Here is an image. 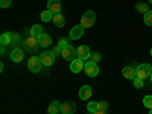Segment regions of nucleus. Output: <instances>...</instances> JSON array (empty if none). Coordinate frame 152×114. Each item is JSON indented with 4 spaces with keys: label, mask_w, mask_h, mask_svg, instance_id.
I'll return each mask as SVG.
<instances>
[{
    "label": "nucleus",
    "mask_w": 152,
    "mask_h": 114,
    "mask_svg": "<svg viewBox=\"0 0 152 114\" xmlns=\"http://www.w3.org/2000/svg\"><path fill=\"white\" fill-rule=\"evenodd\" d=\"M152 73V66L149 64V62H143V64H140L137 69H135V75H137V78H140V79H146L149 78Z\"/></svg>",
    "instance_id": "f257e3e1"
},
{
    "label": "nucleus",
    "mask_w": 152,
    "mask_h": 114,
    "mask_svg": "<svg viewBox=\"0 0 152 114\" xmlns=\"http://www.w3.org/2000/svg\"><path fill=\"white\" fill-rule=\"evenodd\" d=\"M94 21H96V14H94V11H87L85 14L82 15L79 24H81L84 29H88V28H91L93 24H94Z\"/></svg>",
    "instance_id": "f03ea898"
},
{
    "label": "nucleus",
    "mask_w": 152,
    "mask_h": 114,
    "mask_svg": "<svg viewBox=\"0 0 152 114\" xmlns=\"http://www.w3.org/2000/svg\"><path fill=\"white\" fill-rule=\"evenodd\" d=\"M23 46H24V50H28L31 53H35L38 47H40V41H38V38L35 37H28L26 40L23 41Z\"/></svg>",
    "instance_id": "7ed1b4c3"
},
{
    "label": "nucleus",
    "mask_w": 152,
    "mask_h": 114,
    "mask_svg": "<svg viewBox=\"0 0 152 114\" xmlns=\"http://www.w3.org/2000/svg\"><path fill=\"white\" fill-rule=\"evenodd\" d=\"M43 67V62H41V58L40 56H35L32 55L29 59H28V69L32 72V73H38Z\"/></svg>",
    "instance_id": "20e7f679"
},
{
    "label": "nucleus",
    "mask_w": 152,
    "mask_h": 114,
    "mask_svg": "<svg viewBox=\"0 0 152 114\" xmlns=\"http://www.w3.org/2000/svg\"><path fill=\"white\" fill-rule=\"evenodd\" d=\"M61 56L64 58L66 61H73V59H76L78 58V52H76V49L73 47V46H66L64 49H62V52H61Z\"/></svg>",
    "instance_id": "39448f33"
},
{
    "label": "nucleus",
    "mask_w": 152,
    "mask_h": 114,
    "mask_svg": "<svg viewBox=\"0 0 152 114\" xmlns=\"http://www.w3.org/2000/svg\"><path fill=\"white\" fill-rule=\"evenodd\" d=\"M41 62H43V67H50L55 62V53L52 52V50H44V52L41 53Z\"/></svg>",
    "instance_id": "423d86ee"
},
{
    "label": "nucleus",
    "mask_w": 152,
    "mask_h": 114,
    "mask_svg": "<svg viewBox=\"0 0 152 114\" xmlns=\"http://www.w3.org/2000/svg\"><path fill=\"white\" fill-rule=\"evenodd\" d=\"M84 72L87 76H90V78H94V76L99 75V67H97V62H93V61H88L85 67H84Z\"/></svg>",
    "instance_id": "0eeeda50"
},
{
    "label": "nucleus",
    "mask_w": 152,
    "mask_h": 114,
    "mask_svg": "<svg viewBox=\"0 0 152 114\" xmlns=\"http://www.w3.org/2000/svg\"><path fill=\"white\" fill-rule=\"evenodd\" d=\"M84 67H85V64H84V61H82L81 58H76V59H73V61L70 62V70H72V73H79V72H82Z\"/></svg>",
    "instance_id": "6e6552de"
},
{
    "label": "nucleus",
    "mask_w": 152,
    "mask_h": 114,
    "mask_svg": "<svg viewBox=\"0 0 152 114\" xmlns=\"http://www.w3.org/2000/svg\"><path fill=\"white\" fill-rule=\"evenodd\" d=\"M76 111V104L72 102V100H67V102L61 104V113L62 114H73Z\"/></svg>",
    "instance_id": "1a4fd4ad"
},
{
    "label": "nucleus",
    "mask_w": 152,
    "mask_h": 114,
    "mask_svg": "<svg viewBox=\"0 0 152 114\" xmlns=\"http://www.w3.org/2000/svg\"><path fill=\"white\" fill-rule=\"evenodd\" d=\"M24 58V52L20 49V47H14L11 50V59L14 61V62H21Z\"/></svg>",
    "instance_id": "9d476101"
},
{
    "label": "nucleus",
    "mask_w": 152,
    "mask_h": 114,
    "mask_svg": "<svg viewBox=\"0 0 152 114\" xmlns=\"http://www.w3.org/2000/svg\"><path fill=\"white\" fill-rule=\"evenodd\" d=\"M76 52H78V58H81L82 61H85L87 58L91 56V52H90V47L88 46H79L76 49Z\"/></svg>",
    "instance_id": "9b49d317"
},
{
    "label": "nucleus",
    "mask_w": 152,
    "mask_h": 114,
    "mask_svg": "<svg viewBox=\"0 0 152 114\" xmlns=\"http://www.w3.org/2000/svg\"><path fill=\"white\" fill-rule=\"evenodd\" d=\"M91 94H93V90H91L90 85H82V87H81V90H79V97H81L82 100H88V99L91 97Z\"/></svg>",
    "instance_id": "f8f14e48"
},
{
    "label": "nucleus",
    "mask_w": 152,
    "mask_h": 114,
    "mask_svg": "<svg viewBox=\"0 0 152 114\" xmlns=\"http://www.w3.org/2000/svg\"><path fill=\"white\" fill-rule=\"evenodd\" d=\"M47 9L52 11L53 14H59L61 12V2L59 0H47Z\"/></svg>",
    "instance_id": "ddd939ff"
},
{
    "label": "nucleus",
    "mask_w": 152,
    "mask_h": 114,
    "mask_svg": "<svg viewBox=\"0 0 152 114\" xmlns=\"http://www.w3.org/2000/svg\"><path fill=\"white\" fill-rule=\"evenodd\" d=\"M82 35H84V28L81 26V24H78V26L72 28V31H70V40H79Z\"/></svg>",
    "instance_id": "4468645a"
},
{
    "label": "nucleus",
    "mask_w": 152,
    "mask_h": 114,
    "mask_svg": "<svg viewBox=\"0 0 152 114\" xmlns=\"http://www.w3.org/2000/svg\"><path fill=\"white\" fill-rule=\"evenodd\" d=\"M38 41H40L41 47H46V49L49 46H52V38H50V35H47V34H43V35L38 37Z\"/></svg>",
    "instance_id": "2eb2a0df"
},
{
    "label": "nucleus",
    "mask_w": 152,
    "mask_h": 114,
    "mask_svg": "<svg viewBox=\"0 0 152 114\" xmlns=\"http://www.w3.org/2000/svg\"><path fill=\"white\" fill-rule=\"evenodd\" d=\"M47 113H49V114H58V113H61V104L58 102V100L50 102V105H49V108H47Z\"/></svg>",
    "instance_id": "dca6fc26"
},
{
    "label": "nucleus",
    "mask_w": 152,
    "mask_h": 114,
    "mask_svg": "<svg viewBox=\"0 0 152 114\" xmlns=\"http://www.w3.org/2000/svg\"><path fill=\"white\" fill-rule=\"evenodd\" d=\"M122 75L125 76L126 79H131V81H132V79L135 78V76H137V75H135V69H132V67H129V66H128V67H123Z\"/></svg>",
    "instance_id": "f3484780"
},
{
    "label": "nucleus",
    "mask_w": 152,
    "mask_h": 114,
    "mask_svg": "<svg viewBox=\"0 0 152 114\" xmlns=\"http://www.w3.org/2000/svg\"><path fill=\"white\" fill-rule=\"evenodd\" d=\"M29 34H31V37L38 38L40 35L44 34V32H43V26H41V24H34V26L31 28V31H29Z\"/></svg>",
    "instance_id": "a211bd4d"
},
{
    "label": "nucleus",
    "mask_w": 152,
    "mask_h": 114,
    "mask_svg": "<svg viewBox=\"0 0 152 114\" xmlns=\"http://www.w3.org/2000/svg\"><path fill=\"white\" fill-rule=\"evenodd\" d=\"M52 21L55 23L56 28H64V24H66V18L61 15V12H59V14H55V15H53Z\"/></svg>",
    "instance_id": "6ab92c4d"
},
{
    "label": "nucleus",
    "mask_w": 152,
    "mask_h": 114,
    "mask_svg": "<svg viewBox=\"0 0 152 114\" xmlns=\"http://www.w3.org/2000/svg\"><path fill=\"white\" fill-rule=\"evenodd\" d=\"M53 15H55V14H53L52 11L46 9V11H43V12H41V15H40V17H41V21H46V23H47V21H50V20L53 18Z\"/></svg>",
    "instance_id": "aec40b11"
},
{
    "label": "nucleus",
    "mask_w": 152,
    "mask_h": 114,
    "mask_svg": "<svg viewBox=\"0 0 152 114\" xmlns=\"http://www.w3.org/2000/svg\"><path fill=\"white\" fill-rule=\"evenodd\" d=\"M11 32H5V34H2V37H0V44L2 46H8V44H11Z\"/></svg>",
    "instance_id": "412c9836"
},
{
    "label": "nucleus",
    "mask_w": 152,
    "mask_h": 114,
    "mask_svg": "<svg viewBox=\"0 0 152 114\" xmlns=\"http://www.w3.org/2000/svg\"><path fill=\"white\" fill-rule=\"evenodd\" d=\"M11 44H14V46H20V43H21V37L18 35V34H14V32H11Z\"/></svg>",
    "instance_id": "4be33fe9"
},
{
    "label": "nucleus",
    "mask_w": 152,
    "mask_h": 114,
    "mask_svg": "<svg viewBox=\"0 0 152 114\" xmlns=\"http://www.w3.org/2000/svg\"><path fill=\"white\" fill-rule=\"evenodd\" d=\"M137 11L140 12V14H146V12H149V6L146 3H137Z\"/></svg>",
    "instance_id": "5701e85b"
},
{
    "label": "nucleus",
    "mask_w": 152,
    "mask_h": 114,
    "mask_svg": "<svg viewBox=\"0 0 152 114\" xmlns=\"http://www.w3.org/2000/svg\"><path fill=\"white\" fill-rule=\"evenodd\" d=\"M87 111L90 113V114H94L97 111V102H88L87 105Z\"/></svg>",
    "instance_id": "b1692460"
},
{
    "label": "nucleus",
    "mask_w": 152,
    "mask_h": 114,
    "mask_svg": "<svg viewBox=\"0 0 152 114\" xmlns=\"http://www.w3.org/2000/svg\"><path fill=\"white\" fill-rule=\"evenodd\" d=\"M107 110H108V102L107 100H100V102H97V111L107 113Z\"/></svg>",
    "instance_id": "393cba45"
},
{
    "label": "nucleus",
    "mask_w": 152,
    "mask_h": 114,
    "mask_svg": "<svg viewBox=\"0 0 152 114\" xmlns=\"http://www.w3.org/2000/svg\"><path fill=\"white\" fill-rule=\"evenodd\" d=\"M143 105H145L146 108L152 110V96H151V94H149V96H145V97H143Z\"/></svg>",
    "instance_id": "a878e982"
},
{
    "label": "nucleus",
    "mask_w": 152,
    "mask_h": 114,
    "mask_svg": "<svg viewBox=\"0 0 152 114\" xmlns=\"http://www.w3.org/2000/svg\"><path fill=\"white\" fill-rule=\"evenodd\" d=\"M145 23H146V26L152 28V11H149V12L145 14Z\"/></svg>",
    "instance_id": "bb28decb"
},
{
    "label": "nucleus",
    "mask_w": 152,
    "mask_h": 114,
    "mask_svg": "<svg viewBox=\"0 0 152 114\" xmlns=\"http://www.w3.org/2000/svg\"><path fill=\"white\" fill-rule=\"evenodd\" d=\"M132 84H134V87H135V88H142V87L145 85L143 79H140V78H137V76H135V78L132 79Z\"/></svg>",
    "instance_id": "cd10ccee"
},
{
    "label": "nucleus",
    "mask_w": 152,
    "mask_h": 114,
    "mask_svg": "<svg viewBox=\"0 0 152 114\" xmlns=\"http://www.w3.org/2000/svg\"><path fill=\"white\" fill-rule=\"evenodd\" d=\"M66 46H69V40H67V38H61V40H59V43H58V47L62 50V49H64Z\"/></svg>",
    "instance_id": "c85d7f7f"
},
{
    "label": "nucleus",
    "mask_w": 152,
    "mask_h": 114,
    "mask_svg": "<svg viewBox=\"0 0 152 114\" xmlns=\"http://www.w3.org/2000/svg\"><path fill=\"white\" fill-rule=\"evenodd\" d=\"M12 3V0H0V6L2 8H9Z\"/></svg>",
    "instance_id": "c756f323"
},
{
    "label": "nucleus",
    "mask_w": 152,
    "mask_h": 114,
    "mask_svg": "<svg viewBox=\"0 0 152 114\" xmlns=\"http://www.w3.org/2000/svg\"><path fill=\"white\" fill-rule=\"evenodd\" d=\"M90 58H91L90 61H93V62H99V61H100V53H91Z\"/></svg>",
    "instance_id": "7c9ffc66"
},
{
    "label": "nucleus",
    "mask_w": 152,
    "mask_h": 114,
    "mask_svg": "<svg viewBox=\"0 0 152 114\" xmlns=\"http://www.w3.org/2000/svg\"><path fill=\"white\" fill-rule=\"evenodd\" d=\"M52 52L55 53V56H58V55H61V52H62V50H61V49H59L58 46H55V47H53V50H52Z\"/></svg>",
    "instance_id": "2f4dec72"
},
{
    "label": "nucleus",
    "mask_w": 152,
    "mask_h": 114,
    "mask_svg": "<svg viewBox=\"0 0 152 114\" xmlns=\"http://www.w3.org/2000/svg\"><path fill=\"white\" fill-rule=\"evenodd\" d=\"M94 114H107V113H104V111H96Z\"/></svg>",
    "instance_id": "473e14b6"
},
{
    "label": "nucleus",
    "mask_w": 152,
    "mask_h": 114,
    "mask_svg": "<svg viewBox=\"0 0 152 114\" xmlns=\"http://www.w3.org/2000/svg\"><path fill=\"white\" fill-rule=\"evenodd\" d=\"M149 78H151V81H152V73H151V76H149Z\"/></svg>",
    "instance_id": "72a5a7b5"
},
{
    "label": "nucleus",
    "mask_w": 152,
    "mask_h": 114,
    "mask_svg": "<svg viewBox=\"0 0 152 114\" xmlns=\"http://www.w3.org/2000/svg\"><path fill=\"white\" fill-rule=\"evenodd\" d=\"M149 114H152V110H149Z\"/></svg>",
    "instance_id": "f704fd0d"
},
{
    "label": "nucleus",
    "mask_w": 152,
    "mask_h": 114,
    "mask_svg": "<svg viewBox=\"0 0 152 114\" xmlns=\"http://www.w3.org/2000/svg\"><path fill=\"white\" fill-rule=\"evenodd\" d=\"M148 2H149V3H152V0H148Z\"/></svg>",
    "instance_id": "c9c22d12"
},
{
    "label": "nucleus",
    "mask_w": 152,
    "mask_h": 114,
    "mask_svg": "<svg viewBox=\"0 0 152 114\" xmlns=\"http://www.w3.org/2000/svg\"><path fill=\"white\" fill-rule=\"evenodd\" d=\"M151 56H152V49H151Z\"/></svg>",
    "instance_id": "e433bc0d"
}]
</instances>
